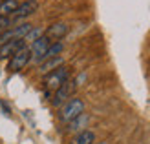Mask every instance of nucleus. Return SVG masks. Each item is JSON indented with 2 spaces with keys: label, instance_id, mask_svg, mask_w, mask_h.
I'll list each match as a JSON object with an SVG mask.
<instances>
[{
  "label": "nucleus",
  "instance_id": "17",
  "mask_svg": "<svg viewBox=\"0 0 150 144\" xmlns=\"http://www.w3.org/2000/svg\"><path fill=\"white\" fill-rule=\"evenodd\" d=\"M99 144H108V142H99Z\"/></svg>",
  "mask_w": 150,
  "mask_h": 144
},
{
  "label": "nucleus",
  "instance_id": "9",
  "mask_svg": "<svg viewBox=\"0 0 150 144\" xmlns=\"http://www.w3.org/2000/svg\"><path fill=\"white\" fill-rule=\"evenodd\" d=\"M68 31H70V26L66 24V22H57V24H51V26L46 29V33H44V35H46L50 40H51V39H53V40H59V39H62V37L68 33Z\"/></svg>",
  "mask_w": 150,
  "mask_h": 144
},
{
  "label": "nucleus",
  "instance_id": "3",
  "mask_svg": "<svg viewBox=\"0 0 150 144\" xmlns=\"http://www.w3.org/2000/svg\"><path fill=\"white\" fill-rule=\"evenodd\" d=\"M82 113H84V102L81 98H70L61 110V120L62 122H71L73 119H77Z\"/></svg>",
  "mask_w": 150,
  "mask_h": 144
},
{
  "label": "nucleus",
  "instance_id": "5",
  "mask_svg": "<svg viewBox=\"0 0 150 144\" xmlns=\"http://www.w3.org/2000/svg\"><path fill=\"white\" fill-rule=\"evenodd\" d=\"M50 44H51V40L46 35H42L39 40H35L31 46H29V51H31V62L33 64H42L44 62V55H46Z\"/></svg>",
  "mask_w": 150,
  "mask_h": 144
},
{
  "label": "nucleus",
  "instance_id": "2",
  "mask_svg": "<svg viewBox=\"0 0 150 144\" xmlns=\"http://www.w3.org/2000/svg\"><path fill=\"white\" fill-rule=\"evenodd\" d=\"M31 62V51H29V48H22L20 51H17L15 55L9 57V62H7L6 66V70L7 71H11V73H17L20 70H24V67Z\"/></svg>",
  "mask_w": 150,
  "mask_h": 144
},
{
  "label": "nucleus",
  "instance_id": "11",
  "mask_svg": "<svg viewBox=\"0 0 150 144\" xmlns=\"http://www.w3.org/2000/svg\"><path fill=\"white\" fill-rule=\"evenodd\" d=\"M93 142H95V133L90 130H82L71 139L70 144H93Z\"/></svg>",
  "mask_w": 150,
  "mask_h": 144
},
{
  "label": "nucleus",
  "instance_id": "15",
  "mask_svg": "<svg viewBox=\"0 0 150 144\" xmlns=\"http://www.w3.org/2000/svg\"><path fill=\"white\" fill-rule=\"evenodd\" d=\"M42 35H44V29L42 27H31V29H29V33L24 37V42L26 44H33L35 40H39Z\"/></svg>",
  "mask_w": 150,
  "mask_h": 144
},
{
  "label": "nucleus",
  "instance_id": "8",
  "mask_svg": "<svg viewBox=\"0 0 150 144\" xmlns=\"http://www.w3.org/2000/svg\"><path fill=\"white\" fill-rule=\"evenodd\" d=\"M28 44L24 42V39H20V40H11V42H6L0 46V58H7V57H11L15 55L17 51H20L22 48H26Z\"/></svg>",
  "mask_w": 150,
  "mask_h": 144
},
{
  "label": "nucleus",
  "instance_id": "6",
  "mask_svg": "<svg viewBox=\"0 0 150 144\" xmlns=\"http://www.w3.org/2000/svg\"><path fill=\"white\" fill-rule=\"evenodd\" d=\"M37 9H39V2H37V0H24L22 4H18L17 11H15L9 18H11V22H15V20H24V18L29 17V15H33Z\"/></svg>",
  "mask_w": 150,
  "mask_h": 144
},
{
  "label": "nucleus",
  "instance_id": "14",
  "mask_svg": "<svg viewBox=\"0 0 150 144\" xmlns=\"http://www.w3.org/2000/svg\"><path fill=\"white\" fill-rule=\"evenodd\" d=\"M62 49H64V44H62V42H53V44H50V48H48V51H46V55H44V60L53 58V57H61Z\"/></svg>",
  "mask_w": 150,
  "mask_h": 144
},
{
  "label": "nucleus",
  "instance_id": "7",
  "mask_svg": "<svg viewBox=\"0 0 150 144\" xmlns=\"http://www.w3.org/2000/svg\"><path fill=\"white\" fill-rule=\"evenodd\" d=\"M73 89H75V82H73V80H71V82L66 80L64 84L55 91V97H53V100H51V104H53V106H61L62 102H66V98L71 97Z\"/></svg>",
  "mask_w": 150,
  "mask_h": 144
},
{
  "label": "nucleus",
  "instance_id": "12",
  "mask_svg": "<svg viewBox=\"0 0 150 144\" xmlns=\"http://www.w3.org/2000/svg\"><path fill=\"white\" fill-rule=\"evenodd\" d=\"M18 2L17 0H2L0 2V17H11L17 11Z\"/></svg>",
  "mask_w": 150,
  "mask_h": 144
},
{
  "label": "nucleus",
  "instance_id": "13",
  "mask_svg": "<svg viewBox=\"0 0 150 144\" xmlns=\"http://www.w3.org/2000/svg\"><path fill=\"white\" fill-rule=\"evenodd\" d=\"M88 124V115H79L77 119H73L71 122H68V131H82V128H86Z\"/></svg>",
  "mask_w": 150,
  "mask_h": 144
},
{
  "label": "nucleus",
  "instance_id": "16",
  "mask_svg": "<svg viewBox=\"0 0 150 144\" xmlns=\"http://www.w3.org/2000/svg\"><path fill=\"white\" fill-rule=\"evenodd\" d=\"M11 18L9 17H0V35H2L4 31H7V29L11 27Z\"/></svg>",
  "mask_w": 150,
  "mask_h": 144
},
{
  "label": "nucleus",
  "instance_id": "10",
  "mask_svg": "<svg viewBox=\"0 0 150 144\" xmlns=\"http://www.w3.org/2000/svg\"><path fill=\"white\" fill-rule=\"evenodd\" d=\"M62 57H53V58H48V60H44V62L40 64V67H39V71L40 73H44V75H48V73H51V71H55L57 67H61L62 66Z\"/></svg>",
  "mask_w": 150,
  "mask_h": 144
},
{
  "label": "nucleus",
  "instance_id": "1",
  "mask_svg": "<svg viewBox=\"0 0 150 144\" xmlns=\"http://www.w3.org/2000/svg\"><path fill=\"white\" fill-rule=\"evenodd\" d=\"M70 79V71H68V67H57L55 71H51L46 75V79H44V84H46V89L48 91H57L59 88H61L66 80Z\"/></svg>",
  "mask_w": 150,
  "mask_h": 144
},
{
  "label": "nucleus",
  "instance_id": "4",
  "mask_svg": "<svg viewBox=\"0 0 150 144\" xmlns=\"http://www.w3.org/2000/svg\"><path fill=\"white\" fill-rule=\"evenodd\" d=\"M33 26L29 24V22H22V24L15 26V27H9L7 31H4L2 35H0V46L6 42H11V40H20L24 39V37L29 33V29H31Z\"/></svg>",
  "mask_w": 150,
  "mask_h": 144
}]
</instances>
